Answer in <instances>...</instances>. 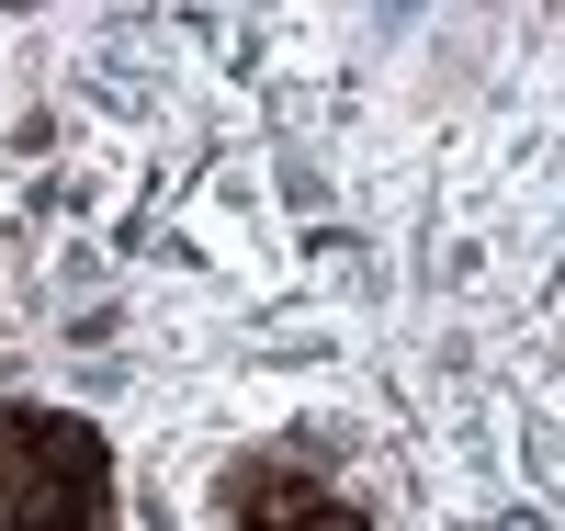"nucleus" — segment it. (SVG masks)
Wrapping results in <instances>:
<instances>
[{"instance_id":"obj_2","label":"nucleus","mask_w":565,"mask_h":531,"mask_svg":"<svg viewBox=\"0 0 565 531\" xmlns=\"http://www.w3.org/2000/svg\"><path fill=\"white\" fill-rule=\"evenodd\" d=\"M215 531H373L362 498L295 442H249L215 475Z\"/></svg>"},{"instance_id":"obj_1","label":"nucleus","mask_w":565,"mask_h":531,"mask_svg":"<svg viewBox=\"0 0 565 531\" xmlns=\"http://www.w3.org/2000/svg\"><path fill=\"white\" fill-rule=\"evenodd\" d=\"M0 531H125L114 442L79 407L0 396Z\"/></svg>"}]
</instances>
